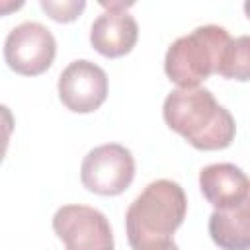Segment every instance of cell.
<instances>
[{"mask_svg": "<svg viewBox=\"0 0 250 250\" xmlns=\"http://www.w3.org/2000/svg\"><path fill=\"white\" fill-rule=\"evenodd\" d=\"M162 115L166 125L197 150L227 148L236 135L230 111L201 86L172 90L164 100Z\"/></svg>", "mask_w": 250, "mask_h": 250, "instance_id": "6da1fadb", "label": "cell"}, {"mask_svg": "<svg viewBox=\"0 0 250 250\" xmlns=\"http://www.w3.org/2000/svg\"><path fill=\"white\" fill-rule=\"evenodd\" d=\"M188 213V197L178 182L160 178L150 182L129 205L125 215L127 240L133 250L172 240Z\"/></svg>", "mask_w": 250, "mask_h": 250, "instance_id": "7a4b0ae2", "label": "cell"}, {"mask_svg": "<svg viewBox=\"0 0 250 250\" xmlns=\"http://www.w3.org/2000/svg\"><path fill=\"white\" fill-rule=\"evenodd\" d=\"M234 39L221 25H199L178 37L164 55V72L178 88H195L213 72L227 78Z\"/></svg>", "mask_w": 250, "mask_h": 250, "instance_id": "3957f363", "label": "cell"}, {"mask_svg": "<svg viewBox=\"0 0 250 250\" xmlns=\"http://www.w3.org/2000/svg\"><path fill=\"white\" fill-rule=\"evenodd\" d=\"M135 178L133 152L119 143H105L92 148L80 164L82 186L98 195H119Z\"/></svg>", "mask_w": 250, "mask_h": 250, "instance_id": "277c9868", "label": "cell"}, {"mask_svg": "<svg viewBox=\"0 0 250 250\" xmlns=\"http://www.w3.org/2000/svg\"><path fill=\"white\" fill-rule=\"evenodd\" d=\"M53 230L64 250H113V230L107 217L88 205H62L53 215Z\"/></svg>", "mask_w": 250, "mask_h": 250, "instance_id": "5b68a950", "label": "cell"}, {"mask_svg": "<svg viewBox=\"0 0 250 250\" xmlns=\"http://www.w3.org/2000/svg\"><path fill=\"white\" fill-rule=\"evenodd\" d=\"M57 41L49 27L39 21H21L4 41L6 64L23 76H39L53 64Z\"/></svg>", "mask_w": 250, "mask_h": 250, "instance_id": "8992f818", "label": "cell"}, {"mask_svg": "<svg viewBox=\"0 0 250 250\" xmlns=\"http://www.w3.org/2000/svg\"><path fill=\"white\" fill-rule=\"evenodd\" d=\"M59 98L74 113H92L107 98V74L88 59H76L66 64L59 76Z\"/></svg>", "mask_w": 250, "mask_h": 250, "instance_id": "52a82bcc", "label": "cell"}, {"mask_svg": "<svg viewBox=\"0 0 250 250\" xmlns=\"http://www.w3.org/2000/svg\"><path fill=\"white\" fill-rule=\"evenodd\" d=\"M131 4L133 2H102L105 12H102L90 27V43L100 55L117 59L135 47L139 25L127 12Z\"/></svg>", "mask_w": 250, "mask_h": 250, "instance_id": "ba28073f", "label": "cell"}, {"mask_svg": "<svg viewBox=\"0 0 250 250\" xmlns=\"http://www.w3.org/2000/svg\"><path fill=\"white\" fill-rule=\"evenodd\" d=\"M199 189L215 209H232L250 199V184L242 168L215 162L199 172Z\"/></svg>", "mask_w": 250, "mask_h": 250, "instance_id": "9c48e42d", "label": "cell"}, {"mask_svg": "<svg viewBox=\"0 0 250 250\" xmlns=\"http://www.w3.org/2000/svg\"><path fill=\"white\" fill-rule=\"evenodd\" d=\"M209 234L221 250H248L250 199L232 209H215L209 217Z\"/></svg>", "mask_w": 250, "mask_h": 250, "instance_id": "30bf717a", "label": "cell"}, {"mask_svg": "<svg viewBox=\"0 0 250 250\" xmlns=\"http://www.w3.org/2000/svg\"><path fill=\"white\" fill-rule=\"evenodd\" d=\"M39 6L55 21L68 23L80 16V12L86 8V2L84 0H62V2L61 0H41Z\"/></svg>", "mask_w": 250, "mask_h": 250, "instance_id": "8fae6325", "label": "cell"}, {"mask_svg": "<svg viewBox=\"0 0 250 250\" xmlns=\"http://www.w3.org/2000/svg\"><path fill=\"white\" fill-rule=\"evenodd\" d=\"M14 127H16V121H14V115H12L10 107L0 104V162L6 156V150H8V145H10V137L14 133Z\"/></svg>", "mask_w": 250, "mask_h": 250, "instance_id": "7c38bea8", "label": "cell"}, {"mask_svg": "<svg viewBox=\"0 0 250 250\" xmlns=\"http://www.w3.org/2000/svg\"><path fill=\"white\" fill-rule=\"evenodd\" d=\"M23 6V0H0V16H6L10 12H16Z\"/></svg>", "mask_w": 250, "mask_h": 250, "instance_id": "4fadbf2b", "label": "cell"}, {"mask_svg": "<svg viewBox=\"0 0 250 250\" xmlns=\"http://www.w3.org/2000/svg\"><path fill=\"white\" fill-rule=\"evenodd\" d=\"M146 250H180V248H178V244H176L174 238H172V240H166V242H162V244L150 246V248H146Z\"/></svg>", "mask_w": 250, "mask_h": 250, "instance_id": "5bb4252c", "label": "cell"}]
</instances>
